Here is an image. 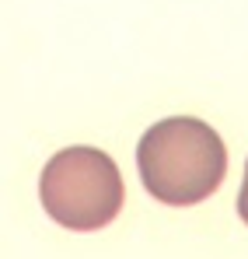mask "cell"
I'll list each match as a JSON object with an SVG mask.
<instances>
[{"mask_svg":"<svg viewBox=\"0 0 248 259\" xmlns=\"http://www.w3.org/2000/svg\"><path fill=\"white\" fill-rule=\"evenodd\" d=\"M45 214L70 231H98L112 224L126 200L119 165L98 147H63L39 179Z\"/></svg>","mask_w":248,"mask_h":259,"instance_id":"7a4b0ae2","label":"cell"},{"mask_svg":"<svg viewBox=\"0 0 248 259\" xmlns=\"http://www.w3.org/2000/svg\"><path fill=\"white\" fill-rule=\"evenodd\" d=\"M143 189L168 207H192L213 196L227 175L220 133L196 116H171L147 130L136 144Z\"/></svg>","mask_w":248,"mask_h":259,"instance_id":"6da1fadb","label":"cell"},{"mask_svg":"<svg viewBox=\"0 0 248 259\" xmlns=\"http://www.w3.org/2000/svg\"><path fill=\"white\" fill-rule=\"evenodd\" d=\"M238 214L248 224V161H245V182H241V193H238Z\"/></svg>","mask_w":248,"mask_h":259,"instance_id":"3957f363","label":"cell"}]
</instances>
